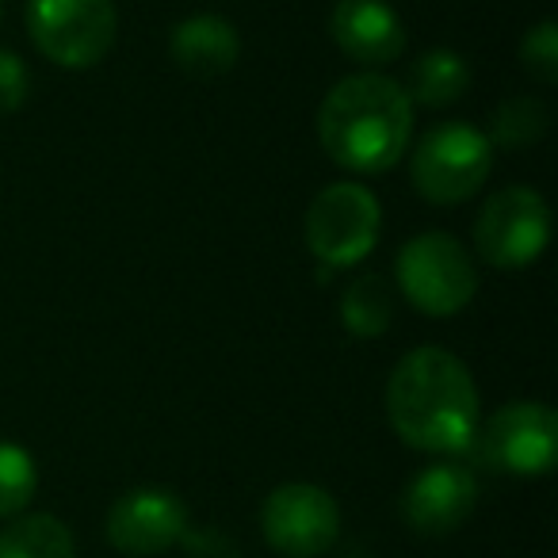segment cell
Returning <instances> with one entry per match:
<instances>
[{
	"label": "cell",
	"mask_w": 558,
	"mask_h": 558,
	"mask_svg": "<svg viewBox=\"0 0 558 558\" xmlns=\"http://www.w3.org/2000/svg\"><path fill=\"white\" fill-rule=\"evenodd\" d=\"M387 417L410 448L459 456L478 433V387L466 364L448 349H413L387 383Z\"/></svg>",
	"instance_id": "1"
},
{
	"label": "cell",
	"mask_w": 558,
	"mask_h": 558,
	"mask_svg": "<svg viewBox=\"0 0 558 558\" xmlns=\"http://www.w3.org/2000/svg\"><path fill=\"white\" fill-rule=\"evenodd\" d=\"M413 104L387 73H352L326 93L318 111V142L329 161L356 177L395 169L410 149Z\"/></svg>",
	"instance_id": "2"
},
{
	"label": "cell",
	"mask_w": 558,
	"mask_h": 558,
	"mask_svg": "<svg viewBox=\"0 0 558 558\" xmlns=\"http://www.w3.org/2000/svg\"><path fill=\"white\" fill-rule=\"evenodd\" d=\"M398 288L413 303V311L428 318H451L466 311L478 291V271L463 245L451 233L428 230L410 238L395 256Z\"/></svg>",
	"instance_id": "3"
},
{
	"label": "cell",
	"mask_w": 558,
	"mask_h": 558,
	"mask_svg": "<svg viewBox=\"0 0 558 558\" xmlns=\"http://www.w3.org/2000/svg\"><path fill=\"white\" fill-rule=\"evenodd\" d=\"M494 169V146L471 123H436L410 157L413 187L436 207L466 203Z\"/></svg>",
	"instance_id": "4"
},
{
	"label": "cell",
	"mask_w": 558,
	"mask_h": 558,
	"mask_svg": "<svg viewBox=\"0 0 558 558\" xmlns=\"http://www.w3.org/2000/svg\"><path fill=\"white\" fill-rule=\"evenodd\" d=\"M119 16L111 0H27V35L47 62L93 70L116 47Z\"/></svg>",
	"instance_id": "5"
},
{
	"label": "cell",
	"mask_w": 558,
	"mask_h": 558,
	"mask_svg": "<svg viewBox=\"0 0 558 558\" xmlns=\"http://www.w3.org/2000/svg\"><path fill=\"white\" fill-rule=\"evenodd\" d=\"M383 207L372 187L341 180L314 195L306 210V248L326 268H356L379 245Z\"/></svg>",
	"instance_id": "6"
},
{
	"label": "cell",
	"mask_w": 558,
	"mask_h": 558,
	"mask_svg": "<svg viewBox=\"0 0 558 558\" xmlns=\"http://www.w3.org/2000/svg\"><path fill=\"white\" fill-rule=\"evenodd\" d=\"M550 241V210L535 187H501L474 218V248L489 268L517 271L539 260Z\"/></svg>",
	"instance_id": "7"
},
{
	"label": "cell",
	"mask_w": 558,
	"mask_h": 558,
	"mask_svg": "<svg viewBox=\"0 0 558 558\" xmlns=\"http://www.w3.org/2000/svg\"><path fill=\"white\" fill-rule=\"evenodd\" d=\"M260 527L271 550L288 558H318L341 535V509L314 482H288L268 494Z\"/></svg>",
	"instance_id": "8"
},
{
	"label": "cell",
	"mask_w": 558,
	"mask_h": 558,
	"mask_svg": "<svg viewBox=\"0 0 558 558\" xmlns=\"http://www.w3.org/2000/svg\"><path fill=\"white\" fill-rule=\"evenodd\" d=\"M482 448L494 466L520 478L547 474L558 459V417L543 402H509L486 421Z\"/></svg>",
	"instance_id": "9"
},
{
	"label": "cell",
	"mask_w": 558,
	"mask_h": 558,
	"mask_svg": "<svg viewBox=\"0 0 558 558\" xmlns=\"http://www.w3.org/2000/svg\"><path fill=\"white\" fill-rule=\"evenodd\" d=\"M187 535V509L161 486H138L123 494L108 512V539L119 555L154 558Z\"/></svg>",
	"instance_id": "10"
},
{
	"label": "cell",
	"mask_w": 558,
	"mask_h": 558,
	"mask_svg": "<svg viewBox=\"0 0 558 558\" xmlns=\"http://www.w3.org/2000/svg\"><path fill=\"white\" fill-rule=\"evenodd\" d=\"M478 482L459 463H433L405 486L402 517L421 535H448L471 517Z\"/></svg>",
	"instance_id": "11"
},
{
	"label": "cell",
	"mask_w": 558,
	"mask_h": 558,
	"mask_svg": "<svg viewBox=\"0 0 558 558\" xmlns=\"http://www.w3.org/2000/svg\"><path fill=\"white\" fill-rule=\"evenodd\" d=\"M329 35L349 62L367 65L372 73L405 54V24L387 0H337Z\"/></svg>",
	"instance_id": "12"
},
{
	"label": "cell",
	"mask_w": 558,
	"mask_h": 558,
	"mask_svg": "<svg viewBox=\"0 0 558 558\" xmlns=\"http://www.w3.org/2000/svg\"><path fill=\"white\" fill-rule=\"evenodd\" d=\"M169 54L192 77H222V73H230L238 65L241 39L230 20L203 12V16H187L172 27Z\"/></svg>",
	"instance_id": "13"
},
{
	"label": "cell",
	"mask_w": 558,
	"mask_h": 558,
	"mask_svg": "<svg viewBox=\"0 0 558 558\" xmlns=\"http://www.w3.org/2000/svg\"><path fill=\"white\" fill-rule=\"evenodd\" d=\"M405 96L421 108H448L471 88V65L456 50H425L405 73Z\"/></svg>",
	"instance_id": "14"
},
{
	"label": "cell",
	"mask_w": 558,
	"mask_h": 558,
	"mask_svg": "<svg viewBox=\"0 0 558 558\" xmlns=\"http://www.w3.org/2000/svg\"><path fill=\"white\" fill-rule=\"evenodd\" d=\"M0 558H77V543L58 517L32 512L0 532Z\"/></svg>",
	"instance_id": "15"
},
{
	"label": "cell",
	"mask_w": 558,
	"mask_h": 558,
	"mask_svg": "<svg viewBox=\"0 0 558 558\" xmlns=\"http://www.w3.org/2000/svg\"><path fill=\"white\" fill-rule=\"evenodd\" d=\"M395 318V295H390V283L379 271H364L344 288L341 295V322L349 326L352 337H383Z\"/></svg>",
	"instance_id": "16"
},
{
	"label": "cell",
	"mask_w": 558,
	"mask_h": 558,
	"mask_svg": "<svg viewBox=\"0 0 558 558\" xmlns=\"http://www.w3.org/2000/svg\"><path fill=\"white\" fill-rule=\"evenodd\" d=\"M547 134V108L535 96H512L497 108L494 134H486L489 146L501 149H527Z\"/></svg>",
	"instance_id": "17"
},
{
	"label": "cell",
	"mask_w": 558,
	"mask_h": 558,
	"mask_svg": "<svg viewBox=\"0 0 558 558\" xmlns=\"http://www.w3.org/2000/svg\"><path fill=\"white\" fill-rule=\"evenodd\" d=\"M35 486H39V466L20 444L0 440V520L16 517L32 505Z\"/></svg>",
	"instance_id": "18"
},
{
	"label": "cell",
	"mask_w": 558,
	"mask_h": 558,
	"mask_svg": "<svg viewBox=\"0 0 558 558\" xmlns=\"http://www.w3.org/2000/svg\"><path fill=\"white\" fill-rule=\"evenodd\" d=\"M520 65H524L539 85H555L558 81V24L555 20H539V24L520 39Z\"/></svg>",
	"instance_id": "19"
},
{
	"label": "cell",
	"mask_w": 558,
	"mask_h": 558,
	"mask_svg": "<svg viewBox=\"0 0 558 558\" xmlns=\"http://www.w3.org/2000/svg\"><path fill=\"white\" fill-rule=\"evenodd\" d=\"M32 93V73L16 50H0V116H12L27 104Z\"/></svg>",
	"instance_id": "20"
},
{
	"label": "cell",
	"mask_w": 558,
	"mask_h": 558,
	"mask_svg": "<svg viewBox=\"0 0 558 558\" xmlns=\"http://www.w3.org/2000/svg\"><path fill=\"white\" fill-rule=\"evenodd\" d=\"M0 16H4V0H0Z\"/></svg>",
	"instance_id": "21"
}]
</instances>
